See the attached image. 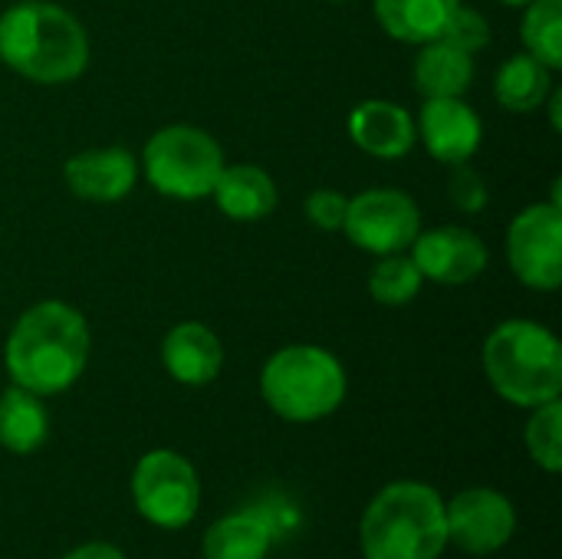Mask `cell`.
I'll return each instance as SVG.
<instances>
[{
  "mask_svg": "<svg viewBox=\"0 0 562 559\" xmlns=\"http://www.w3.org/2000/svg\"><path fill=\"white\" fill-rule=\"evenodd\" d=\"M10 379L33 395L66 392L89 362V326L79 310L59 300L30 306L3 349Z\"/></svg>",
  "mask_w": 562,
  "mask_h": 559,
  "instance_id": "cell-1",
  "label": "cell"
},
{
  "mask_svg": "<svg viewBox=\"0 0 562 559\" xmlns=\"http://www.w3.org/2000/svg\"><path fill=\"white\" fill-rule=\"evenodd\" d=\"M0 59L43 86L72 82L89 66V36L69 10L23 0L0 16Z\"/></svg>",
  "mask_w": 562,
  "mask_h": 559,
  "instance_id": "cell-2",
  "label": "cell"
},
{
  "mask_svg": "<svg viewBox=\"0 0 562 559\" xmlns=\"http://www.w3.org/2000/svg\"><path fill=\"white\" fill-rule=\"evenodd\" d=\"M359 540L366 559H438L448 547L441 494L422 481L382 488L362 514Z\"/></svg>",
  "mask_w": 562,
  "mask_h": 559,
  "instance_id": "cell-3",
  "label": "cell"
},
{
  "mask_svg": "<svg viewBox=\"0 0 562 559\" xmlns=\"http://www.w3.org/2000/svg\"><path fill=\"white\" fill-rule=\"evenodd\" d=\"M484 372L497 395L520 409L553 402L562 392L560 339L530 320L501 323L484 343Z\"/></svg>",
  "mask_w": 562,
  "mask_h": 559,
  "instance_id": "cell-4",
  "label": "cell"
},
{
  "mask_svg": "<svg viewBox=\"0 0 562 559\" xmlns=\"http://www.w3.org/2000/svg\"><path fill=\"white\" fill-rule=\"evenodd\" d=\"M263 402L286 422H319L346 399V369L319 346H286L260 372Z\"/></svg>",
  "mask_w": 562,
  "mask_h": 559,
  "instance_id": "cell-5",
  "label": "cell"
},
{
  "mask_svg": "<svg viewBox=\"0 0 562 559\" xmlns=\"http://www.w3.org/2000/svg\"><path fill=\"white\" fill-rule=\"evenodd\" d=\"M224 168L221 145L194 125L158 128L145 145V175L158 194L178 201H198L214 191Z\"/></svg>",
  "mask_w": 562,
  "mask_h": 559,
  "instance_id": "cell-6",
  "label": "cell"
},
{
  "mask_svg": "<svg viewBox=\"0 0 562 559\" xmlns=\"http://www.w3.org/2000/svg\"><path fill=\"white\" fill-rule=\"evenodd\" d=\"M132 501L135 511L161 530L188 527L201 504L194 465L178 451H148L132 471Z\"/></svg>",
  "mask_w": 562,
  "mask_h": 559,
  "instance_id": "cell-7",
  "label": "cell"
},
{
  "mask_svg": "<svg viewBox=\"0 0 562 559\" xmlns=\"http://www.w3.org/2000/svg\"><path fill=\"white\" fill-rule=\"evenodd\" d=\"M342 231L356 247L389 257L412 247V241L422 234V214L405 191L372 188L349 201Z\"/></svg>",
  "mask_w": 562,
  "mask_h": 559,
  "instance_id": "cell-8",
  "label": "cell"
},
{
  "mask_svg": "<svg viewBox=\"0 0 562 559\" xmlns=\"http://www.w3.org/2000/svg\"><path fill=\"white\" fill-rule=\"evenodd\" d=\"M507 257L514 273L533 290H557L562 280L560 201L530 204L507 231Z\"/></svg>",
  "mask_w": 562,
  "mask_h": 559,
  "instance_id": "cell-9",
  "label": "cell"
},
{
  "mask_svg": "<svg viewBox=\"0 0 562 559\" xmlns=\"http://www.w3.org/2000/svg\"><path fill=\"white\" fill-rule=\"evenodd\" d=\"M448 544L454 540L471 557L497 554L517 534L514 504L494 488H468L451 504H445Z\"/></svg>",
  "mask_w": 562,
  "mask_h": 559,
  "instance_id": "cell-10",
  "label": "cell"
},
{
  "mask_svg": "<svg viewBox=\"0 0 562 559\" xmlns=\"http://www.w3.org/2000/svg\"><path fill=\"white\" fill-rule=\"evenodd\" d=\"M415 267L438 283H468L487 270V247L468 227H438L412 241Z\"/></svg>",
  "mask_w": 562,
  "mask_h": 559,
  "instance_id": "cell-11",
  "label": "cell"
},
{
  "mask_svg": "<svg viewBox=\"0 0 562 559\" xmlns=\"http://www.w3.org/2000/svg\"><path fill=\"white\" fill-rule=\"evenodd\" d=\"M418 135L425 148L445 165H464L484 138L477 112L461 99H425Z\"/></svg>",
  "mask_w": 562,
  "mask_h": 559,
  "instance_id": "cell-12",
  "label": "cell"
},
{
  "mask_svg": "<svg viewBox=\"0 0 562 559\" xmlns=\"http://www.w3.org/2000/svg\"><path fill=\"white\" fill-rule=\"evenodd\" d=\"M69 191L82 201H122L138 181V161L125 148H89L63 165Z\"/></svg>",
  "mask_w": 562,
  "mask_h": 559,
  "instance_id": "cell-13",
  "label": "cell"
},
{
  "mask_svg": "<svg viewBox=\"0 0 562 559\" xmlns=\"http://www.w3.org/2000/svg\"><path fill=\"white\" fill-rule=\"evenodd\" d=\"M161 362L181 385H207L221 376L224 346L204 323H178L161 343Z\"/></svg>",
  "mask_w": 562,
  "mask_h": 559,
  "instance_id": "cell-14",
  "label": "cell"
},
{
  "mask_svg": "<svg viewBox=\"0 0 562 559\" xmlns=\"http://www.w3.org/2000/svg\"><path fill=\"white\" fill-rule=\"evenodd\" d=\"M349 135L352 142L375 155V158H402L415 145V122L398 102L369 99L352 109L349 115Z\"/></svg>",
  "mask_w": 562,
  "mask_h": 559,
  "instance_id": "cell-15",
  "label": "cell"
},
{
  "mask_svg": "<svg viewBox=\"0 0 562 559\" xmlns=\"http://www.w3.org/2000/svg\"><path fill=\"white\" fill-rule=\"evenodd\" d=\"M211 194L231 221H260L280 201L273 178L257 165H224Z\"/></svg>",
  "mask_w": 562,
  "mask_h": 559,
  "instance_id": "cell-16",
  "label": "cell"
},
{
  "mask_svg": "<svg viewBox=\"0 0 562 559\" xmlns=\"http://www.w3.org/2000/svg\"><path fill=\"white\" fill-rule=\"evenodd\" d=\"M277 534L260 511H240L214 521L201 540L204 559H267Z\"/></svg>",
  "mask_w": 562,
  "mask_h": 559,
  "instance_id": "cell-17",
  "label": "cell"
},
{
  "mask_svg": "<svg viewBox=\"0 0 562 559\" xmlns=\"http://www.w3.org/2000/svg\"><path fill=\"white\" fill-rule=\"evenodd\" d=\"M458 7L461 0H375V16L389 36L425 46L441 40Z\"/></svg>",
  "mask_w": 562,
  "mask_h": 559,
  "instance_id": "cell-18",
  "label": "cell"
},
{
  "mask_svg": "<svg viewBox=\"0 0 562 559\" xmlns=\"http://www.w3.org/2000/svg\"><path fill=\"white\" fill-rule=\"evenodd\" d=\"M471 79H474L471 53H461L445 40L425 43V49L415 59V86L425 99H461L471 89Z\"/></svg>",
  "mask_w": 562,
  "mask_h": 559,
  "instance_id": "cell-19",
  "label": "cell"
},
{
  "mask_svg": "<svg viewBox=\"0 0 562 559\" xmlns=\"http://www.w3.org/2000/svg\"><path fill=\"white\" fill-rule=\"evenodd\" d=\"M49 435V415L40 395L13 385L0 395V448L10 455L36 451Z\"/></svg>",
  "mask_w": 562,
  "mask_h": 559,
  "instance_id": "cell-20",
  "label": "cell"
},
{
  "mask_svg": "<svg viewBox=\"0 0 562 559\" xmlns=\"http://www.w3.org/2000/svg\"><path fill=\"white\" fill-rule=\"evenodd\" d=\"M553 89V79H550V69L533 59L530 53H520V56H510L497 79H494V96L497 102L507 109V112H533L547 102Z\"/></svg>",
  "mask_w": 562,
  "mask_h": 559,
  "instance_id": "cell-21",
  "label": "cell"
},
{
  "mask_svg": "<svg viewBox=\"0 0 562 559\" xmlns=\"http://www.w3.org/2000/svg\"><path fill=\"white\" fill-rule=\"evenodd\" d=\"M524 43L547 69L562 66V0H530L524 16Z\"/></svg>",
  "mask_w": 562,
  "mask_h": 559,
  "instance_id": "cell-22",
  "label": "cell"
},
{
  "mask_svg": "<svg viewBox=\"0 0 562 559\" xmlns=\"http://www.w3.org/2000/svg\"><path fill=\"white\" fill-rule=\"evenodd\" d=\"M422 270L415 267L412 257H398L389 254L372 273H369V293L372 300L385 303V306H405L418 297L422 290Z\"/></svg>",
  "mask_w": 562,
  "mask_h": 559,
  "instance_id": "cell-23",
  "label": "cell"
},
{
  "mask_svg": "<svg viewBox=\"0 0 562 559\" xmlns=\"http://www.w3.org/2000/svg\"><path fill=\"white\" fill-rule=\"evenodd\" d=\"M527 451L530 458L550 471L560 474L562 468V405L560 399L543 402L533 409V418L527 422Z\"/></svg>",
  "mask_w": 562,
  "mask_h": 559,
  "instance_id": "cell-24",
  "label": "cell"
},
{
  "mask_svg": "<svg viewBox=\"0 0 562 559\" xmlns=\"http://www.w3.org/2000/svg\"><path fill=\"white\" fill-rule=\"evenodd\" d=\"M441 40H445L448 46L461 49V53H474V49H481V46L491 43V23H487L477 10L458 7L454 16L448 20Z\"/></svg>",
  "mask_w": 562,
  "mask_h": 559,
  "instance_id": "cell-25",
  "label": "cell"
},
{
  "mask_svg": "<svg viewBox=\"0 0 562 559\" xmlns=\"http://www.w3.org/2000/svg\"><path fill=\"white\" fill-rule=\"evenodd\" d=\"M448 198H451V204L461 208L464 214H477V211L487 208L491 191H487V181H484L474 168L454 165V175H451V181H448Z\"/></svg>",
  "mask_w": 562,
  "mask_h": 559,
  "instance_id": "cell-26",
  "label": "cell"
},
{
  "mask_svg": "<svg viewBox=\"0 0 562 559\" xmlns=\"http://www.w3.org/2000/svg\"><path fill=\"white\" fill-rule=\"evenodd\" d=\"M346 208H349V198L339 194V191H329V188H319V191H313L306 198V217L319 231H342Z\"/></svg>",
  "mask_w": 562,
  "mask_h": 559,
  "instance_id": "cell-27",
  "label": "cell"
},
{
  "mask_svg": "<svg viewBox=\"0 0 562 559\" xmlns=\"http://www.w3.org/2000/svg\"><path fill=\"white\" fill-rule=\"evenodd\" d=\"M63 559H125V554L112 544H86V547H76L72 554H66Z\"/></svg>",
  "mask_w": 562,
  "mask_h": 559,
  "instance_id": "cell-28",
  "label": "cell"
},
{
  "mask_svg": "<svg viewBox=\"0 0 562 559\" xmlns=\"http://www.w3.org/2000/svg\"><path fill=\"white\" fill-rule=\"evenodd\" d=\"M553 92V102H550V112H553V125L560 128V109H562V89H550Z\"/></svg>",
  "mask_w": 562,
  "mask_h": 559,
  "instance_id": "cell-29",
  "label": "cell"
},
{
  "mask_svg": "<svg viewBox=\"0 0 562 559\" xmlns=\"http://www.w3.org/2000/svg\"><path fill=\"white\" fill-rule=\"evenodd\" d=\"M501 3H510V7H520V3H530V0H501Z\"/></svg>",
  "mask_w": 562,
  "mask_h": 559,
  "instance_id": "cell-30",
  "label": "cell"
}]
</instances>
